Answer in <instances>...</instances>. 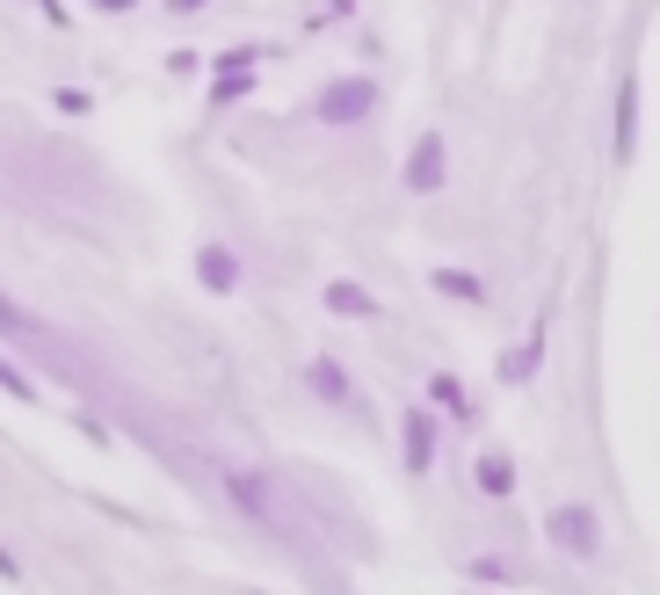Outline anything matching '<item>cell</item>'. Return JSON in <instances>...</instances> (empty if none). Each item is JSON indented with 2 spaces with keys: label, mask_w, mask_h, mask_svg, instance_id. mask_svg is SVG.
<instances>
[{
  "label": "cell",
  "mask_w": 660,
  "mask_h": 595,
  "mask_svg": "<svg viewBox=\"0 0 660 595\" xmlns=\"http://www.w3.org/2000/svg\"><path fill=\"white\" fill-rule=\"evenodd\" d=\"M370 109H378V80H364V73H342V80H327V88L313 95L320 123H364Z\"/></svg>",
  "instance_id": "cell-1"
},
{
  "label": "cell",
  "mask_w": 660,
  "mask_h": 595,
  "mask_svg": "<svg viewBox=\"0 0 660 595\" xmlns=\"http://www.w3.org/2000/svg\"><path fill=\"white\" fill-rule=\"evenodd\" d=\"M544 530H552V544L559 552H566V560H595V552H603V523H595L588 508H552V516H544Z\"/></svg>",
  "instance_id": "cell-2"
},
{
  "label": "cell",
  "mask_w": 660,
  "mask_h": 595,
  "mask_svg": "<svg viewBox=\"0 0 660 595\" xmlns=\"http://www.w3.org/2000/svg\"><path fill=\"white\" fill-rule=\"evenodd\" d=\"M443 175H451V167H443V139H435V131H421L414 153H407V190H414V196H435V190H443Z\"/></svg>",
  "instance_id": "cell-3"
},
{
  "label": "cell",
  "mask_w": 660,
  "mask_h": 595,
  "mask_svg": "<svg viewBox=\"0 0 660 595\" xmlns=\"http://www.w3.org/2000/svg\"><path fill=\"white\" fill-rule=\"evenodd\" d=\"M196 283H204V291H218V298L240 291V255H232V247H218V240L196 247Z\"/></svg>",
  "instance_id": "cell-4"
},
{
  "label": "cell",
  "mask_w": 660,
  "mask_h": 595,
  "mask_svg": "<svg viewBox=\"0 0 660 595\" xmlns=\"http://www.w3.org/2000/svg\"><path fill=\"white\" fill-rule=\"evenodd\" d=\"M400 443H407V465H414V473H429V465H435V421H429V407H407V414H400Z\"/></svg>",
  "instance_id": "cell-5"
},
{
  "label": "cell",
  "mask_w": 660,
  "mask_h": 595,
  "mask_svg": "<svg viewBox=\"0 0 660 595\" xmlns=\"http://www.w3.org/2000/svg\"><path fill=\"white\" fill-rule=\"evenodd\" d=\"M305 386H313V392H320V400H327V407H356V386H348V370L334 364L327 349H320L313 364H305Z\"/></svg>",
  "instance_id": "cell-6"
},
{
  "label": "cell",
  "mask_w": 660,
  "mask_h": 595,
  "mask_svg": "<svg viewBox=\"0 0 660 595\" xmlns=\"http://www.w3.org/2000/svg\"><path fill=\"white\" fill-rule=\"evenodd\" d=\"M232 501L255 516V523H269V530H283V516H277V494H269V479L261 473H232Z\"/></svg>",
  "instance_id": "cell-7"
},
{
  "label": "cell",
  "mask_w": 660,
  "mask_h": 595,
  "mask_svg": "<svg viewBox=\"0 0 660 595\" xmlns=\"http://www.w3.org/2000/svg\"><path fill=\"white\" fill-rule=\"evenodd\" d=\"M320 298H327V313H342V320H378V298H370L364 283H348V277H334Z\"/></svg>",
  "instance_id": "cell-8"
},
{
  "label": "cell",
  "mask_w": 660,
  "mask_h": 595,
  "mask_svg": "<svg viewBox=\"0 0 660 595\" xmlns=\"http://www.w3.org/2000/svg\"><path fill=\"white\" fill-rule=\"evenodd\" d=\"M538 364H544V342H538V334H522L516 349L501 356V378H508V386H530V378H538Z\"/></svg>",
  "instance_id": "cell-9"
},
{
  "label": "cell",
  "mask_w": 660,
  "mask_h": 595,
  "mask_svg": "<svg viewBox=\"0 0 660 595\" xmlns=\"http://www.w3.org/2000/svg\"><path fill=\"white\" fill-rule=\"evenodd\" d=\"M429 283L443 298H457V305H487V277H472V269H435Z\"/></svg>",
  "instance_id": "cell-10"
},
{
  "label": "cell",
  "mask_w": 660,
  "mask_h": 595,
  "mask_svg": "<svg viewBox=\"0 0 660 595\" xmlns=\"http://www.w3.org/2000/svg\"><path fill=\"white\" fill-rule=\"evenodd\" d=\"M472 479H479V494H494V501H508V494H516V465H508L501 451L479 457V465H472Z\"/></svg>",
  "instance_id": "cell-11"
},
{
  "label": "cell",
  "mask_w": 660,
  "mask_h": 595,
  "mask_svg": "<svg viewBox=\"0 0 660 595\" xmlns=\"http://www.w3.org/2000/svg\"><path fill=\"white\" fill-rule=\"evenodd\" d=\"M429 400H435V407H443V414H457V421H472V400H465V386H457L451 370H435V378H429Z\"/></svg>",
  "instance_id": "cell-12"
},
{
  "label": "cell",
  "mask_w": 660,
  "mask_h": 595,
  "mask_svg": "<svg viewBox=\"0 0 660 595\" xmlns=\"http://www.w3.org/2000/svg\"><path fill=\"white\" fill-rule=\"evenodd\" d=\"M631 131H639V88H617V160H631Z\"/></svg>",
  "instance_id": "cell-13"
},
{
  "label": "cell",
  "mask_w": 660,
  "mask_h": 595,
  "mask_svg": "<svg viewBox=\"0 0 660 595\" xmlns=\"http://www.w3.org/2000/svg\"><path fill=\"white\" fill-rule=\"evenodd\" d=\"M0 334H22V342H52V334H44V320H30L15 298H0Z\"/></svg>",
  "instance_id": "cell-14"
},
{
  "label": "cell",
  "mask_w": 660,
  "mask_h": 595,
  "mask_svg": "<svg viewBox=\"0 0 660 595\" xmlns=\"http://www.w3.org/2000/svg\"><path fill=\"white\" fill-rule=\"evenodd\" d=\"M0 392H8V400H36V386L22 378L15 364H8V356H0Z\"/></svg>",
  "instance_id": "cell-15"
},
{
  "label": "cell",
  "mask_w": 660,
  "mask_h": 595,
  "mask_svg": "<svg viewBox=\"0 0 660 595\" xmlns=\"http://www.w3.org/2000/svg\"><path fill=\"white\" fill-rule=\"evenodd\" d=\"M52 109H66V117H87V95H80V88H58Z\"/></svg>",
  "instance_id": "cell-16"
},
{
  "label": "cell",
  "mask_w": 660,
  "mask_h": 595,
  "mask_svg": "<svg viewBox=\"0 0 660 595\" xmlns=\"http://www.w3.org/2000/svg\"><path fill=\"white\" fill-rule=\"evenodd\" d=\"M0 581H22V566H15V552L0 544Z\"/></svg>",
  "instance_id": "cell-17"
},
{
  "label": "cell",
  "mask_w": 660,
  "mask_h": 595,
  "mask_svg": "<svg viewBox=\"0 0 660 595\" xmlns=\"http://www.w3.org/2000/svg\"><path fill=\"white\" fill-rule=\"evenodd\" d=\"M167 8H174V15H196V8H204V0H167Z\"/></svg>",
  "instance_id": "cell-18"
},
{
  "label": "cell",
  "mask_w": 660,
  "mask_h": 595,
  "mask_svg": "<svg viewBox=\"0 0 660 595\" xmlns=\"http://www.w3.org/2000/svg\"><path fill=\"white\" fill-rule=\"evenodd\" d=\"M95 8H109V15H117V8H131V0H95Z\"/></svg>",
  "instance_id": "cell-19"
}]
</instances>
